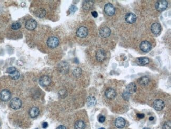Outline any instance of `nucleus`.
Masks as SVG:
<instances>
[{"label":"nucleus","instance_id":"f257e3e1","mask_svg":"<svg viewBox=\"0 0 171 129\" xmlns=\"http://www.w3.org/2000/svg\"><path fill=\"white\" fill-rule=\"evenodd\" d=\"M21 100L18 98H15L11 100L10 102V106L12 108L14 109H18L21 108L22 106Z\"/></svg>","mask_w":171,"mask_h":129},{"label":"nucleus","instance_id":"f03ea898","mask_svg":"<svg viewBox=\"0 0 171 129\" xmlns=\"http://www.w3.org/2000/svg\"><path fill=\"white\" fill-rule=\"evenodd\" d=\"M59 44V40L56 37H51L48 39L47 41V46L51 48H56L58 47Z\"/></svg>","mask_w":171,"mask_h":129},{"label":"nucleus","instance_id":"7ed1b4c3","mask_svg":"<svg viewBox=\"0 0 171 129\" xmlns=\"http://www.w3.org/2000/svg\"><path fill=\"white\" fill-rule=\"evenodd\" d=\"M168 3L165 0H161L156 2L155 5L156 9L159 11H163L167 9Z\"/></svg>","mask_w":171,"mask_h":129},{"label":"nucleus","instance_id":"20e7f679","mask_svg":"<svg viewBox=\"0 0 171 129\" xmlns=\"http://www.w3.org/2000/svg\"><path fill=\"white\" fill-rule=\"evenodd\" d=\"M11 94L8 90L4 89L0 92V99L4 102H7L10 100Z\"/></svg>","mask_w":171,"mask_h":129},{"label":"nucleus","instance_id":"39448f33","mask_svg":"<svg viewBox=\"0 0 171 129\" xmlns=\"http://www.w3.org/2000/svg\"><path fill=\"white\" fill-rule=\"evenodd\" d=\"M25 28L29 30H33L37 27V22L34 19H29L27 20L25 24Z\"/></svg>","mask_w":171,"mask_h":129},{"label":"nucleus","instance_id":"423d86ee","mask_svg":"<svg viewBox=\"0 0 171 129\" xmlns=\"http://www.w3.org/2000/svg\"><path fill=\"white\" fill-rule=\"evenodd\" d=\"M76 35L80 38H85L88 35V30L86 27H81L77 30Z\"/></svg>","mask_w":171,"mask_h":129},{"label":"nucleus","instance_id":"0eeeda50","mask_svg":"<svg viewBox=\"0 0 171 129\" xmlns=\"http://www.w3.org/2000/svg\"><path fill=\"white\" fill-rule=\"evenodd\" d=\"M140 49L143 52H149L152 49L151 44L147 41H143L140 44Z\"/></svg>","mask_w":171,"mask_h":129},{"label":"nucleus","instance_id":"6e6552de","mask_svg":"<svg viewBox=\"0 0 171 129\" xmlns=\"http://www.w3.org/2000/svg\"><path fill=\"white\" fill-rule=\"evenodd\" d=\"M104 11L109 16H112L115 13V8L111 3H108L105 5Z\"/></svg>","mask_w":171,"mask_h":129},{"label":"nucleus","instance_id":"1a4fd4ad","mask_svg":"<svg viewBox=\"0 0 171 129\" xmlns=\"http://www.w3.org/2000/svg\"><path fill=\"white\" fill-rule=\"evenodd\" d=\"M164 102L161 100H156L153 102V107L157 111H161L164 108Z\"/></svg>","mask_w":171,"mask_h":129},{"label":"nucleus","instance_id":"9d476101","mask_svg":"<svg viewBox=\"0 0 171 129\" xmlns=\"http://www.w3.org/2000/svg\"><path fill=\"white\" fill-rule=\"evenodd\" d=\"M111 33V31L110 29L107 27L102 28L99 31L100 36L102 38H108L110 36Z\"/></svg>","mask_w":171,"mask_h":129},{"label":"nucleus","instance_id":"9b49d317","mask_svg":"<svg viewBox=\"0 0 171 129\" xmlns=\"http://www.w3.org/2000/svg\"><path fill=\"white\" fill-rule=\"evenodd\" d=\"M115 125L118 128H122L125 125V121L121 117L117 118L115 120Z\"/></svg>","mask_w":171,"mask_h":129},{"label":"nucleus","instance_id":"f8f14e48","mask_svg":"<svg viewBox=\"0 0 171 129\" xmlns=\"http://www.w3.org/2000/svg\"><path fill=\"white\" fill-rule=\"evenodd\" d=\"M151 30L154 35L159 34L161 30V25L158 23H153L151 27Z\"/></svg>","mask_w":171,"mask_h":129},{"label":"nucleus","instance_id":"ddd939ff","mask_svg":"<svg viewBox=\"0 0 171 129\" xmlns=\"http://www.w3.org/2000/svg\"><path fill=\"white\" fill-rule=\"evenodd\" d=\"M125 19L127 23L132 24L136 21V17L132 13H128L125 16Z\"/></svg>","mask_w":171,"mask_h":129},{"label":"nucleus","instance_id":"4468645a","mask_svg":"<svg viewBox=\"0 0 171 129\" xmlns=\"http://www.w3.org/2000/svg\"><path fill=\"white\" fill-rule=\"evenodd\" d=\"M51 82V78L47 76H43L40 79V84L43 86H47Z\"/></svg>","mask_w":171,"mask_h":129},{"label":"nucleus","instance_id":"2eb2a0df","mask_svg":"<svg viewBox=\"0 0 171 129\" xmlns=\"http://www.w3.org/2000/svg\"><path fill=\"white\" fill-rule=\"evenodd\" d=\"M116 95V93L115 91L111 88L107 89L105 91V96L109 99H113L115 98Z\"/></svg>","mask_w":171,"mask_h":129},{"label":"nucleus","instance_id":"dca6fc26","mask_svg":"<svg viewBox=\"0 0 171 129\" xmlns=\"http://www.w3.org/2000/svg\"><path fill=\"white\" fill-rule=\"evenodd\" d=\"M136 91V86L135 83H131L126 87V92L130 94H134Z\"/></svg>","mask_w":171,"mask_h":129},{"label":"nucleus","instance_id":"f3484780","mask_svg":"<svg viewBox=\"0 0 171 129\" xmlns=\"http://www.w3.org/2000/svg\"><path fill=\"white\" fill-rule=\"evenodd\" d=\"M96 59L98 61H103L106 58V54L103 50H99L96 54Z\"/></svg>","mask_w":171,"mask_h":129},{"label":"nucleus","instance_id":"a211bd4d","mask_svg":"<svg viewBox=\"0 0 171 129\" xmlns=\"http://www.w3.org/2000/svg\"><path fill=\"white\" fill-rule=\"evenodd\" d=\"M149 60L147 58L145 57H141V58H137L136 60V63L138 64V65L140 66H144L145 65V64H147L149 63Z\"/></svg>","mask_w":171,"mask_h":129},{"label":"nucleus","instance_id":"6ab92c4d","mask_svg":"<svg viewBox=\"0 0 171 129\" xmlns=\"http://www.w3.org/2000/svg\"><path fill=\"white\" fill-rule=\"evenodd\" d=\"M40 113V111L38 108L34 107L31 108L29 111V114L32 118H36L37 117Z\"/></svg>","mask_w":171,"mask_h":129},{"label":"nucleus","instance_id":"aec40b11","mask_svg":"<svg viewBox=\"0 0 171 129\" xmlns=\"http://www.w3.org/2000/svg\"><path fill=\"white\" fill-rule=\"evenodd\" d=\"M59 70L63 73H67L68 70V64L66 62H62L60 63L59 65Z\"/></svg>","mask_w":171,"mask_h":129},{"label":"nucleus","instance_id":"412c9836","mask_svg":"<svg viewBox=\"0 0 171 129\" xmlns=\"http://www.w3.org/2000/svg\"><path fill=\"white\" fill-rule=\"evenodd\" d=\"M149 81H150V80H149V78H148L147 77H146V76H144V77H141L139 79L138 83H139V84H140L141 85L145 86V85H147V84H148V83H149Z\"/></svg>","mask_w":171,"mask_h":129},{"label":"nucleus","instance_id":"4be33fe9","mask_svg":"<svg viewBox=\"0 0 171 129\" xmlns=\"http://www.w3.org/2000/svg\"><path fill=\"white\" fill-rule=\"evenodd\" d=\"M93 5V1H85L83 3V8L85 10H90Z\"/></svg>","mask_w":171,"mask_h":129},{"label":"nucleus","instance_id":"5701e85b","mask_svg":"<svg viewBox=\"0 0 171 129\" xmlns=\"http://www.w3.org/2000/svg\"><path fill=\"white\" fill-rule=\"evenodd\" d=\"M75 129H85V124L82 120H79L76 122L74 125Z\"/></svg>","mask_w":171,"mask_h":129},{"label":"nucleus","instance_id":"b1692460","mask_svg":"<svg viewBox=\"0 0 171 129\" xmlns=\"http://www.w3.org/2000/svg\"><path fill=\"white\" fill-rule=\"evenodd\" d=\"M46 15V11L43 8H41L38 9L36 12V15L39 18H43Z\"/></svg>","mask_w":171,"mask_h":129},{"label":"nucleus","instance_id":"393cba45","mask_svg":"<svg viewBox=\"0 0 171 129\" xmlns=\"http://www.w3.org/2000/svg\"><path fill=\"white\" fill-rule=\"evenodd\" d=\"M87 104L89 106H92L96 104V100L94 96H89L87 99Z\"/></svg>","mask_w":171,"mask_h":129},{"label":"nucleus","instance_id":"a878e982","mask_svg":"<svg viewBox=\"0 0 171 129\" xmlns=\"http://www.w3.org/2000/svg\"><path fill=\"white\" fill-rule=\"evenodd\" d=\"M10 77L13 80L18 79L20 76V73L18 70H15L10 74H9Z\"/></svg>","mask_w":171,"mask_h":129},{"label":"nucleus","instance_id":"bb28decb","mask_svg":"<svg viewBox=\"0 0 171 129\" xmlns=\"http://www.w3.org/2000/svg\"><path fill=\"white\" fill-rule=\"evenodd\" d=\"M73 74L74 76L76 77L80 76L82 74V69L79 67H77L75 68L73 72Z\"/></svg>","mask_w":171,"mask_h":129},{"label":"nucleus","instance_id":"cd10ccee","mask_svg":"<svg viewBox=\"0 0 171 129\" xmlns=\"http://www.w3.org/2000/svg\"><path fill=\"white\" fill-rule=\"evenodd\" d=\"M59 96L62 99H64L67 96V93L66 90L65 89H62L59 92Z\"/></svg>","mask_w":171,"mask_h":129},{"label":"nucleus","instance_id":"c85d7f7f","mask_svg":"<svg viewBox=\"0 0 171 129\" xmlns=\"http://www.w3.org/2000/svg\"><path fill=\"white\" fill-rule=\"evenodd\" d=\"M21 27V24L19 22L14 23L12 24V25H11L12 29H13V30H15L20 29Z\"/></svg>","mask_w":171,"mask_h":129},{"label":"nucleus","instance_id":"c756f323","mask_svg":"<svg viewBox=\"0 0 171 129\" xmlns=\"http://www.w3.org/2000/svg\"><path fill=\"white\" fill-rule=\"evenodd\" d=\"M122 97L125 100H128L130 99V94H129L127 92H126V91L123 92V93L122 94Z\"/></svg>","mask_w":171,"mask_h":129},{"label":"nucleus","instance_id":"7c9ffc66","mask_svg":"<svg viewBox=\"0 0 171 129\" xmlns=\"http://www.w3.org/2000/svg\"><path fill=\"white\" fill-rule=\"evenodd\" d=\"M171 125H170V122H167L164 123V124L163 126L162 129H171Z\"/></svg>","mask_w":171,"mask_h":129},{"label":"nucleus","instance_id":"2f4dec72","mask_svg":"<svg viewBox=\"0 0 171 129\" xmlns=\"http://www.w3.org/2000/svg\"><path fill=\"white\" fill-rule=\"evenodd\" d=\"M77 10V8L75 5H71L69 9V11L71 13H74Z\"/></svg>","mask_w":171,"mask_h":129},{"label":"nucleus","instance_id":"473e14b6","mask_svg":"<svg viewBox=\"0 0 171 129\" xmlns=\"http://www.w3.org/2000/svg\"><path fill=\"white\" fill-rule=\"evenodd\" d=\"M16 70V68L15 67H9L7 69V70H6V72L8 73L9 74H10L14 71Z\"/></svg>","mask_w":171,"mask_h":129},{"label":"nucleus","instance_id":"72a5a7b5","mask_svg":"<svg viewBox=\"0 0 171 129\" xmlns=\"http://www.w3.org/2000/svg\"><path fill=\"white\" fill-rule=\"evenodd\" d=\"M98 121H99V122L100 123H103V122H104V121H105V117H104V116H101L99 118Z\"/></svg>","mask_w":171,"mask_h":129},{"label":"nucleus","instance_id":"f704fd0d","mask_svg":"<svg viewBox=\"0 0 171 129\" xmlns=\"http://www.w3.org/2000/svg\"><path fill=\"white\" fill-rule=\"evenodd\" d=\"M137 117L139 119H143L144 118V114H137Z\"/></svg>","mask_w":171,"mask_h":129},{"label":"nucleus","instance_id":"c9c22d12","mask_svg":"<svg viewBox=\"0 0 171 129\" xmlns=\"http://www.w3.org/2000/svg\"><path fill=\"white\" fill-rule=\"evenodd\" d=\"M92 14L93 15V17L94 18H96L97 17V15H98V14L96 12V11H93L92 12Z\"/></svg>","mask_w":171,"mask_h":129},{"label":"nucleus","instance_id":"e433bc0d","mask_svg":"<svg viewBox=\"0 0 171 129\" xmlns=\"http://www.w3.org/2000/svg\"><path fill=\"white\" fill-rule=\"evenodd\" d=\"M42 126L44 128H46L47 126H48V123L47 122H44L43 123V125H42Z\"/></svg>","mask_w":171,"mask_h":129},{"label":"nucleus","instance_id":"4c0bfd02","mask_svg":"<svg viewBox=\"0 0 171 129\" xmlns=\"http://www.w3.org/2000/svg\"><path fill=\"white\" fill-rule=\"evenodd\" d=\"M56 129H66V127H65L64 126H63V125H60V126H59L57 127Z\"/></svg>","mask_w":171,"mask_h":129},{"label":"nucleus","instance_id":"58836bf2","mask_svg":"<svg viewBox=\"0 0 171 129\" xmlns=\"http://www.w3.org/2000/svg\"><path fill=\"white\" fill-rule=\"evenodd\" d=\"M154 119V118L153 117H151L149 118V121H153Z\"/></svg>","mask_w":171,"mask_h":129},{"label":"nucleus","instance_id":"ea45409f","mask_svg":"<svg viewBox=\"0 0 171 129\" xmlns=\"http://www.w3.org/2000/svg\"><path fill=\"white\" fill-rule=\"evenodd\" d=\"M143 129H151L149 128H147V127H144Z\"/></svg>","mask_w":171,"mask_h":129},{"label":"nucleus","instance_id":"a19ab883","mask_svg":"<svg viewBox=\"0 0 171 129\" xmlns=\"http://www.w3.org/2000/svg\"><path fill=\"white\" fill-rule=\"evenodd\" d=\"M99 129H105V128H103V127H101V128H99Z\"/></svg>","mask_w":171,"mask_h":129},{"label":"nucleus","instance_id":"79ce46f5","mask_svg":"<svg viewBox=\"0 0 171 129\" xmlns=\"http://www.w3.org/2000/svg\"><path fill=\"white\" fill-rule=\"evenodd\" d=\"M36 129H38V128H36Z\"/></svg>","mask_w":171,"mask_h":129}]
</instances>
